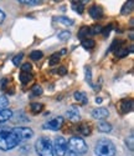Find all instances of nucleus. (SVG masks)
<instances>
[{
	"label": "nucleus",
	"mask_w": 134,
	"mask_h": 156,
	"mask_svg": "<svg viewBox=\"0 0 134 156\" xmlns=\"http://www.w3.org/2000/svg\"><path fill=\"white\" fill-rule=\"evenodd\" d=\"M20 144L19 139L12 131V129L9 127H0V150L3 151H9L16 147Z\"/></svg>",
	"instance_id": "nucleus-1"
},
{
	"label": "nucleus",
	"mask_w": 134,
	"mask_h": 156,
	"mask_svg": "<svg viewBox=\"0 0 134 156\" xmlns=\"http://www.w3.org/2000/svg\"><path fill=\"white\" fill-rule=\"evenodd\" d=\"M87 150H88V147H87L86 141L79 136H72L67 141V151H69L70 156L85 155L87 152Z\"/></svg>",
	"instance_id": "nucleus-2"
},
{
	"label": "nucleus",
	"mask_w": 134,
	"mask_h": 156,
	"mask_svg": "<svg viewBox=\"0 0 134 156\" xmlns=\"http://www.w3.org/2000/svg\"><path fill=\"white\" fill-rule=\"evenodd\" d=\"M95 152L97 156H114L116 155V146L113 142L107 140V139H101L97 141Z\"/></svg>",
	"instance_id": "nucleus-3"
},
{
	"label": "nucleus",
	"mask_w": 134,
	"mask_h": 156,
	"mask_svg": "<svg viewBox=\"0 0 134 156\" xmlns=\"http://www.w3.org/2000/svg\"><path fill=\"white\" fill-rule=\"evenodd\" d=\"M35 149H36V152L39 156H53L52 142L46 136H41L37 139L36 144H35Z\"/></svg>",
	"instance_id": "nucleus-4"
},
{
	"label": "nucleus",
	"mask_w": 134,
	"mask_h": 156,
	"mask_svg": "<svg viewBox=\"0 0 134 156\" xmlns=\"http://www.w3.org/2000/svg\"><path fill=\"white\" fill-rule=\"evenodd\" d=\"M53 154H56V156H65L67 154V141L62 136H57L52 144Z\"/></svg>",
	"instance_id": "nucleus-5"
},
{
	"label": "nucleus",
	"mask_w": 134,
	"mask_h": 156,
	"mask_svg": "<svg viewBox=\"0 0 134 156\" xmlns=\"http://www.w3.org/2000/svg\"><path fill=\"white\" fill-rule=\"evenodd\" d=\"M12 131H14V134L16 135V137L19 139L20 142L22 141H26L29 140L34 136V131L30 129V127H25V126H19V127H14L12 129Z\"/></svg>",
	"instance_id": "nucleus-6"
},
{
	"label": "nucleus",
	"mask_w": 134,
	"mask_h": 156,
	"mask_svg": "<svg viewBox=\"0 0 134 156\" xmlns=\"http://www.w3.org/2000/svg\"><path fill=\"white\" fill-rule=\"evenodd\" d=\"M62 125H63V118L62 116H57V118H55V119L50 120L49 122H46L44 125V129H50V130H55L56 131V130L62 127Z\"/></svg>",
	"instance_id": "nucleus-7"
},
{
	"label": "nucleus",
	"mask_w": 134,
	"mask_h": 156,
	"mask_svg": "<svg viewBox=\"0 0 134 156\" xmlns=\"http://www.w3.org/2000/svg\"><path fill=\"white\" fill-rule=\"evenodd\" d=\"M108 115H109V111L106 108H96L92 110V118L96 120H104L108 118Z\"/></svg>",
	"instance_id": "nucleus-8"
},
{
	"label": "nucleus",
	"mask_w": 134,
	"mask_h": 156,
	"mask_svg": "<svg viewBox=\"0 0 134 156\" xmlns=\"http://www.w3.org/2000/svg\"><path fill=\"white\" fill-rule=\"evenodd\" d=\"M132 109H133V101H132V99H124V100L120 101L119 110H120V112H122V114H128L129 111H132Z\"/></svg>",
	"instance_id": "nucleus-9"
},
{
	"label": "nucleus",
	"mask_w": 134,
	"mask_h": 156,
	"mask_svg": "<svg viewBox=\"0 0 134 156\" xmlns=\"http://www.w3.org/2000/svg\"><path fill=\"white\" fill-rule=\"evenodd\" d=\"M76 131H77L79 135H82V136H89V135L92 134V129H91V126H89L87 122H82V124L77 125Z\"/></svg>",
	"instance_id": "nucleus-10"
},
{
	"label": "nucleus",
	"mask_w": 134,
	"mask_h": 156,
	"mask_svg": "<svg viewBox=\"0 0 134 156\" xmlns=\"http://www.w3.org/2000/svg\"><path fill=\"white\" fill-rule=\"evenodd\" d=\"M89 15L93 18V19H101L102 16H103V10H102V8L101 6H98V5H92L91 8H89Z\"/></svg>",
	"instance_id": "nucleus-11"
},
{
	"label": "nucleus",
	"mask_w": 134,
	"mask_h": 156,
	"mask_svg": "<svg viewBox=\"0 0 134 156\" xmlns=\"http://www.w3.org/2000/svg\"><path fill=\"white\" fill-rule=\"evenodd\" d=\"M67 118L72 121H78L79 120V111L76 106H71L67 110Z\"/></svg>",
	"instance_id": "nucleus-12"
},
{
	"label": "nucleus",
	"mask_w": 134,
	"mask_h": 156,
	"mask_svg": "<svg viewBox=\"0 0 134 156\" xmlns=\"http://www.w3.org/2000/svg\"><path fill=\"white\" fill-rule=\"evenodd\" d=\"M12 116V111L4 109V110H0V124H3L5 121H8L10 118Z\"/></svg>",
	"instance_id": "nucleus-13"
},
{
	"label": "nucleus",
	"mask_w": 134,
	"mask_h": 156,
	"mask_svg": "<svg viewBox=\"0 0 134 156\" xmlns=\"http://www.w3.org/2000/svg\"><path fill=\"white\" fill-rule=\"evenodd\" d=\"M97 129H98V131L101 133H109L111 130H112V125L109 122H107V121H102L97 125Z\"/></svg>",
	"instance_id": "nucleus-14"
},
{
	"label": "nucleus",
	"mask_w": 134,
	"mask_h": 156,
	"mask_svg": "<svg viewBox=\"0 0 134 156\" xmlns=\"http://www.w3.org/2000/svg\"><path fill=\"white\" fill-rule=\"evenodd\" d=\"M30 109H31L32 114H39V112H41L44 110V105L40 104V102H32L30 105Z\"/></svg>",
	"instance_id": "nucleus-15"
},
{
	"label": "nucleus",
	"mask_w": 134,
	"mask_h": 156,
	"mask_svg": "<svg viewBox=\"0 0 134 156\" xmlns=\"http://www.w3.org/2000/svg\"><path fill=\"white\" fill-rule=\"evenodd\" d=\"M132 50H133V46H130L129 50L126 49V48H118V49L116 50V55L119 56V58H124V56H127V55L129 54V51H132Z\"/></svg>",
	"instance_id": "nucleus-16"
},
{
	"label": "nucleus",
	"mask_w": 134,
	"mask_h": 156,
	"mask_svg": "<svg viewBox=\"0 0 134 156\" xmlns=\"http://www.w3.org/2000/svg\"><path fill=\"white\" fill-rule=\"evenodd\" d=\"M73 96H75V99H76L78 102H81V104H87V96H86L85 93H82V91H76Z\"/></svg>",
	"instance_id": "nucleus-17"
},
{
	"label": "nucleus",
	"mask_w": 134,
	"mask_h": 156,
	"mask_svg": "<svg viewBox=\"0 0 134 156\" xmlns=\"http://www.w3.org/2000/svg\"><path fill=\"white\" fill-rule=\"evenodd\" d=\"M19 79H20L21 84H28L32 79V75L30 73H21L20 76H19Z\"/></svg>",
	"instance_id": "nucleus-18"
},
{
	"label": "nucleus",
	"mask_w": 134,
	"mask_h": 156,
	"mask_svg": "<svg viewBox=\"0 0 134 156\" xmlns=\"http://www.w3.org/2000/svg\"><path fill=\"white\" fill-rule=\"evenodd\" d=\"M95 40H92V39H83L82 40V46L85 48V49H87V50H91V49H93L95 48Z\"/></svg>",
	"instance_id": "nucleus-19"
},
{
	"label": "nucleus",
	"mask_w": 134,
	"mask_h": 156,
	"mask_svg": "<svg viewBox=\"0 0 134 156\" xmlns=\"http://www.w3.org/2000/svg\"><path fill=\"white\" fill-rule=\"evenodd\" d=\"M72 9L76 11V12H78V14H82L83 12V10H85V4L83 3H72Z\"/></svg>",
	"instance_id": "nucleus-20"
},
{
	"label": "nucleus",
	"mask_w": 134,
	"mask_h": 156,
	"mask_svg": "<svg viewBox=\"0 0 134 156\" xmlns=\"http://www.w3.org/2000/svg\"><path fill=\"white\" fill-rule=\"evenodd\" d=\"M56 20L63 25H67V27H71V25H73V20L72 19H69V18H66V16H59L56 18Z\"/></svg>",
	"instance_id": "nucleus-21"
},
{
	"label": "nucleus",
	"mask_w": 134,
	"mask_h": 156,
	"mask_svg": "<svg viewBox=\"0 0 134 156\" xmlns=\"http://www.w3.org/2000/svg\"><path fill=\"white\" fill-rule=\"evenodd\" d=\"M60 62V54L56 53V54H53L50 56L49 59V65H51V66H53V65H57Z\"/></svg>",
	"instance_id": "nucleus-22"
},
{
	"label": "nucleus",
	"mask_w": 134,
	"mask_h": 156,
	"mask_svg": "<svg viewBox=\"0 0 134 156\" xmlns=\"http://www.w3.org/2000/svg\"><path fill=\"white\" fill-rule=\"evenodd\" d=\"M42 56H44V54H42V51H40V50H34L32 53L30 54V59H31V60H34V61L40 60Z\"/></svg>",
	"instance_id": "nucleus-23"
},
{
	"label": "nucleus",
	"mask_w": 134,
	"mask_h": 156,
	"mask_svg": "<svg viewBox=\"0 0 134 156\" xmlns=\"http://www.w3.org/2000/svg\"><path fill=\"white\" fill-rule=\"evenodd\" d=\"M89 35V28L88 27H83V28H81L79 29V31H78V37L79 39H83L86 37V36H88Z\"/></svg>",
	"instance_id": "nucleus-24"
},
{
	"label": "nucleus",
	"mask_w": 134,
	"mask_h": 156,
	"mask_svg": "<svg viewBox=\"0 0 134 156\" xmlns=\"http://www.w3.org/2000/svg\"><path fill=\"white\" fill-rule=\"evenodd\" d=\"M132 9H133V2L130 0V2H127V3L124 4V6H123V9H122V14H123V15H127L128 12L132 11Z\"/></svg>",
	"instance_id": "nucleus-25"
},
{
	"label": "nucleus",
	"mask_w": 134,
	"mask_h": 156,
	"mask_svg": "<svg viewBox=\"0 0 134 156\" xmlns=\"http://www.w3.org/2000/svg\"><path fill=\"white\" fill-rule=\"evenodd\" d=\"M9 105V99L5 95H0V110H4Z\"/></svg>",
	"instance_id": "nucleus-26"
},
{
	"label": "nucleus",
	"mask_w": 134,
	"mask_h": 156,
	"mask_svg": "<svg viewBox=\"0 0 134 156\" xmlns=\"http://www.w3.org/2000/svg\"><path fill=\"white\" fill-rule=\"evenodd\" d=\"M31 94H32V96H40L42 94V87L40 85H34V87L31 90Z\"/></svg>",
	"instance_id": "nucleus-27"
},
{
	"label": "nucleus",
	"mask_w": 134,
	"mask_h": 156,
	"mask_svg": "<svg viewBox=\"0 0 134 156\" xmlns=\"http://www.w3.org/2000/svg\"><path fill=\"white\" fill-rule=\"evenodd\" d=\"M102 27L101 25H95L93 28H89V35H97V34H101L102 33Z\"/></svg>",
	"instance_id": "nucleus-28"
},
{
	"label": "nucleus",
	"mask_w": 134,
	"mask_h": 156,
	"mask_svg": "<svg viewBox=\"0 0 134 156\" xmlns=\"http://www.w3.org/2000/svg\"><path fill=\"white\" fill-rule=\"evenodd\" d=\"M70 36H71V33L67 31V30H63V31H61V33L59 34V39H60V40H62V41L69 40Z\"/></svg>",
	"instance_id": "nucleus-29"
},
{
	"label": "nucleus",
	"mask_w": 134,
	"mask_h": 156,
	"mask_svg": "<svg viewBox=\"0 0 134 156\" xmlns=\"http://www.w3.org/2000/svg\"><path fill=\"white\" fill-rule=\"evenodd\" d=\"M31 69H32V66H31V64H29V62L21 65V73H30Z\"/></svg>",
	"instance_id": "nucleus-30"
},
{
	"label": "nucleus",
	"mask_w": 134,
	"mask_h": 156,
	"mask_svg": "<svg viewBox=\"0 0 134 156\" xmlns=\"http://www.w3.org/2000/svg\"><path fill=\"white\" fill-rule=\"evenodd\" d=\"M20 3L21 4H26V5H39V4H41V2H37V0H20Z\"/></svg>",
	"instance_id": "nucleus-31"
},
{
	"label": "nucleus",
	"mask_w": 134,
	"mask_h": 156,
	"mask_svg": "<svg viewBox=\"0 0 134 156\" xmlns=\"http://www.w3.org/2000/svg\"><path fill=\"white\" fill-rule=\"evenodd\" d=\"M22 58H24V55H22V54H19V55H16V56L12 58V62H14V65H16V66H19V64L21 62Z\"/></svg>",
	"instance_id": "nucleus-32"
},
{
	"label": "nucleus",
	"mask_w": 134,
	"mask_h": 156,
	"mask_svg": "<svg viewBox=\"0 0 134 156\" xmlns=\"http://www.w3.org/2000/svg\"><path fill=\"white\" fill-rule=\"evenodd\" d=\"M86 80L88 81V84H89L91 86H93V85H92V75H91V68H86Z\"/></svg>",
	"instance_id": "nucleus-33"
},
{
	"label": "nucleus",
	"mask_w": 134,
	"mask_h": 156,
	"mask_svg": "<svg viewBox=\"0 0 134 156\" xmlns=\"http://www.w3.org/2000/svg\"><path fill=\"white\" fill-rule=\"evenodd\" d=\"M112 28H113V24H109L108 27H106V28H103V29H102V33H101V34H103L104 36H107V35H108V34L111 33Z\"/></svg>",
	"instance_id": "nucleus-34"
},
{
	"label": "nucleus",
	"mask_w": 134,
	"mask_h": 156,
	"mask_svg": "<svg viewBox=\"0 0 134 156\" xmlns=\"http://www.w3.org/2000/svg\"><path fill=\"white\" fill-rule=\"evenodd\" d=\"M8 83H9V80L6 79V77H4V79H2V81H0V89H2V90H5L6 85H9Z\"/></svg>",
	"instance_id": "nucleus-35"
},
{
	"label": "nucleus",
	"mask_w": 134,
	"mask_h": 156,
	"mask_svg": "<svg viewBox=\"0 0 134 156\" xmlns=\"http://www.w3.org/2000/svg\"><path fill=\"white\" fill-rule=\"evenodd\" d=\"M119 43H120V41H118V40H114V41H113V44H112V46L109 48V51H112V50H114V49H116L117 46L119 48V46H120V44H119Z\"/></svg>",
	"instance_id": "nucleus-36"
},
{
	"label": "nucleus",
	"mask_w": 134,
	"mask_h": 156,
	"mask_svg": "<svg viewBox=\"0 0 134 156\" xmlns=\"http://www.w3.org/2000/svg\"><path fill=\"white\" fill-rule=\"evenodd\" d=\"M57 73H59L60 75H65V74L67 73V70H66V68L61 66V68H59V69H57Z\"/></svg>",
	"instance_id": "nucleus-37"
},
{
	"label": "nucleus",
	"mask_w": 134,
	"mask_h": 156,
	"mask_svg": "<svg viewBox=\"0 0 134 156\" xmlns=\"http://www.w3.org/2000/svg\"><path fill=\"white\" fill-rule=\"evenodd\" d=\"M4 19H5V14H4V11L0 9V24H2L3 21H4Z\"/></svg>",
	"instance_id": "nucleus-38"
},
{
	"label": "nucleus",
	"mask_w": 134,
	"mask_h": 156,
	"mask_svg": "<svg viewBox=\"0 0 134 156\" xmlns=\"http://www.w3.org/2000/svg\"><path fill=\"white\" fill-rule=\"evenodd\" d=\"M128 145H129V149L133 150V136L129 137V144H127V146H128Z\"/></svg>",
	"instance_id": "nucleus-39"
},
{
	"label": "nucleus",
	"mask_w": 134,
	"mask_h": 156,
	"mask_svg": "<svg viewBox=\"0 0 134 156\" xmlns=\"http://www.w3.org/2000/svg\"><path fill=\"white\" fill-rule=\"evenodd\" d=\"M96 102H97V104L102 102V99H101V98H97V99H96Z\"/></svg>",
	"instance_id": "nucleus-40"
},
{
	"label": "nucleus",
	"mask_w": 134,
	"mask_h": 156,
	"mask_svg": "<svg viewBox=\"0 0 134 156\" xmlns=\"http://www.w3.org/2000/svg\"><path fill=\"white\" fill-rule=\"evenodd\" d=\"M61 54H62V55L66 54V49H62V50H61Z\"/></svg>",
	"instance_id": "nucleus-41"
}]
</instances>
